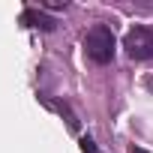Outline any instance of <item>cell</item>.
<instances>
[{
	"instance_id": "cell-1",
	"label": "cell",
	"mask_w": 153,
	"mask_h": 153,
	"mask_svg": "<svg viewBox=\"0 0 153 153\" xmlns=\"http://www.w3.org/2000/svg\"><path fill=\"white\" fill-rule=\"evenodd\" d=\"M114 48H117V39H114L111 27L93 24L84 33V51H87V57L93 63H111L114 60Z\"/></svg>"
},
{
	"instance_id": "cell-2",
	"label": "cell",
	"mask_w": 153,
	"mask_h": 153,
	"mask_svg": "<svg viewBox=\"0 0 153 153\" xmlns=\"http://www.w3.org/2000/svg\"><path fill=\"white\" fill-rule=\"evenodd\" d=\"M123 48L129 57L135 60H150L153 57V30L147 27H132L126 36H123Z\"/></svg>"
},
{
	"instance_id": "cell-3",
	"label": "cell",
	"mask_w": 153,
	"mask_h": 153,
	"mask_svg": "<svg viewBox=\"0 0 153 153\" xmlns=\"http://www.w3.org/2000/svg\"><path fill=\"white\" fill-rule=\"evenodd\" d=\"M21 24H24V27H33V30H45V33L57 27V21H54L51 15H45L42 9H24V12H21Z\"/></svg>"
},
{
	"instance_id": "cell-4",
	"label": "cell",
	"mask_w": 153,
	"mask_h": 153,
	"mask_svg": "<svg viewBox=\"0 0 153 153\" xmlns=\"http://www.w3.org/2000/svg\"><path fill=\"white\" fill-rule=\"evenodd\" d=\"M81 150H84V153H99L96 144H93V138H81Z\"/></svg>"
},
{
	"instance_id": "cell-5",
	"label": "cell",
	"mask_w": 153,
	"mask_h": 153,
	"mask_svg": "<svg viewBox=\"0 0 153 153\" xmlns=\"http://www.w3.org/2000/svg\"><path fill=\"white\" fill-rule=\"evenodd\" d=\"M45 6H48V9H63V6H66V0H48Z\"/></svg>"
},
{
	"instance_id": "cell-6",
	"label": "cell",
	"mask_w": 153,
	"mask_h": 153,
	"mask_svg": "<svg viewBox=\"0 0 153 153\" xmlns=\"http://www.w3.org/2000/svg\"><path fill=\"white\" fill-rule=\"evenodd\" d=\"M132 153H144V150H138V147H132Z\"/></svg>"
}]
</instances>
